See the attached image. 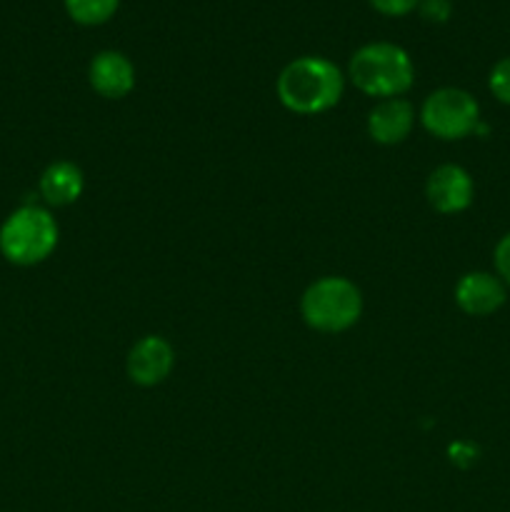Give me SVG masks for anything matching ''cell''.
I'll list each match as a JSON object with an SVG mask.
<instances>
[{
  "label": "cell",
  "mask_w": 510,
  "mask_h": 512,
  "mask_svg": "<svg viewBox=\"0 0 510 512\" xmlns=\"http://www.w3.org/2000/svg\"><path fill=\"white\" fill-rule=\"evenodd\" d=\"M343 95V73L338 65L325 58L293 60L283 68L278 78V98L288 110L298 115L325 113Z\"/></svg>",
  "instance_id": "obj_1"
},
{
  "label": "cell",
  "mask_w": 510,
  "mask_h": 512,
  "mask_svg": "<svg viewBox=\"0 0 510 512\" xmlns=\"http://www.w3.org/2000/svg\"><path fill=\"white\" fill-rule=\"evenodd\" d=\"M413 78V60L400 45L370 43L350 58V80L370 98H398Z\"/></svg>",
  "instance_id": "obj_2"
},
{
  "label": "cell",
  "mask_w": 510,
  "mask_h": 512,
  "mask_svg": "<svg viewBox=\"0 0 510 512\" xmlns=\"http://www.w3.org/2000/svg\"><path fill=\"white\" fill-rule=\"evenodd\" d=\"M58 245V225L53 215L38 205H23L5 218L0 228V253L13 265L43 263Z\"/></svg>",
  "instance_id": "obj_3"
},
{
  "label": "cell",
  "mask_w": 510,
  "mask_h": 512,
  "mask_svg": "<svg viewBox=\"0 0 510 512\" xmlns=\"http://www.w3.org/2000/svg\"><path fill=\"white\" fill-rule=\"evenodd\" d=\"M300 308L310 328L320 333H343L358 323L363 313V298L350 280L323 278L305 290Z\"/></svg>",
  "instance_id": "obj_4"
},
{
  "label": "cell",
  "mask_w": 510,
  "mask_h": 512,
  "mask_svg": "<svg viewBox=\"0 0 510 512\" xmlns=\"http://www.w3.org/2000/svg\"><path fill=\"white\" fill-rule=\"evenodd\" d=\"M420 120L435 138L460 140L475 133L480 123V108L473 95L465 90L440 88L425 98Z\"/></svg>",
  "instance_id": "obj_5"
},
{
  "label": "cell",
  "mask_w": 510,
  "mask_h": 512,
  "mask_svg": "<svg viewBox=\"0 0 510 512\" xmlns=\"http://www.w3.org/2000/svg\"><path fill=\"white\" fill-rule=\"evenodd\" d=\"M473 178L460 165H440L428 178V200L438 213H463L473 203Z\"/></svg>",
  "instance_id": "obj_6"
},
{
  "label": "cell",
  "mask_w": 510,
  "mask_h": 512,
  "mask_svg": "<svg viewBox=\"0 0 510 512\" xmlns=\"http://www.w3.org/2000/svg\"><path fill=\"white\" fill-rule=\"evenodd\" d=\"M173 360V348L163 338H158V335H145L130 350L128 375L133 383L150 388V385H158L168 378L170 370H173Z\"/></svg>",
  "instance_id": "obj_7"
},
{
  "label": "cell",
  "mask_w": 510,
  "mask_h": 512,
  "mask_svg": "<svg viewBox=\"0 0 510 512\" xmlns=\"http://www.w3.org/2000/svg\"><path fill=\"white\" fill-rule=\"evenodd\" d=\"M455 303L460 310L475 318L493 315L505 303L503 280L490 273H468L455 285Z\"/></svg>",
  "instance_id": "obj_8"
},
{
  "label": "cell",
  "mask_w": 510,
  "mask_h": 512,
  "mask_svg": "<svg viewBox=\"0 0 510 512\" xmlns=\"http://www.w3.org/2000/svg\"><path fill=\"white\" fill-rule=\"evenodd\" d=\"M90 85L98 95L110 100L125 98L135 85V68L118 50H103L90 63Z\"/></svg>",
  "instance_id": "obj_9"
},
{
  "label": "cell",
  "mask_w": 510,
  "mask_h": 512,
  "mask_svg": "<svg viewBox=\"0 0 510 512\" xmlns=\"http://www.w3.org/2000/svg\"><path fill=\"white\" fill-rule=\"evenodd\" d=\"M410 128H413V108L400 98L383 100L368 115V133L375 143H400V140L408 138Z\"/></svg>",
  "instance_id": "obj_10"
},
{
  "label": "cell",
  "mask_w": 510,
  "mask_h": 512,
  "mask_svg": "<svg viewBox=\"0 0 510 512\" xmlns=\"http://www.w3.org/2000/svg\"><path fill=\"white\" fill-rule=\"evenodd\" d=\"M40 193L50 205H70L80 198L83 193V173L78 165L60 160L45 168L43 178H40Z\"/></svg>",
  "instance_id": "obj_11"
},
{
  "label": "cell",
  "mask_w": 510,
  "mask_h": 512,
  "mask_svg": "<svg viewBox=\"0 0 510 512\" xmlns=\"http://www.w3.org/2000/svg\"><path fill=\"white\" fill-rule=\"evenodd\" d=\"M120 0H65V10L80 25H103L118 10Z\"/></svg>",
  "instance_id": "obj_12"
},
{
  "label": "cell",
  "mask_w": 510,
  "mask_h": 512,
  "mask_svg": "<svg viewBox=\"0 0 510 512\" xmlns=\"http://www.w3.org/2000/svg\"><path fill=\"white\" fill-rule=\"evenodd\" d=\"M488 85H490V93H493L500 103L510 105V55L493 65Z\"/></svg>",
  "instance_id": "obj_13"
},
{
  "label": "cell",
  "mask_w": 510,
  "mask_h": 512,
  "mask_svg": "<svg viewBox=\"0 0 510 512\" xmlns=\"http://www.w3.org/2000/svg\"><path fill=\"white\" fill-rule=\"evenodd\" d=\"M378 13L390 15V18H400V15L413 13L420 5V0H368Z\"/></svg>",
  "instance_id": "obj_14"
},
{
  "label": "cell",
  "mask_w": 510,
  "mask_h": 512,
  "mask_svg": "<svg viewBox=\"0 0 510 512\" xmlns=\"http://www.w3.org/2000/svg\"><path fill=\"white\" fill-rule=\"evenodd\" d=\"M418 8L423 13V18L430 20V23H445L450 18V13H453L450 0H420Z\"/></svg>",
  "instance_id": "obj_15"
},
{
  "label": "cell",
  "mask_w": 510,
  "mask_h": 512,
  "mask_svg": "<svg viewBox=\"0 0 510 512\" xmlns=\"http://www.w3.org/2000/svg\"><path fill=\"white\" fill-rule=\"evenodd\" d=\"M495 270L503 278L505 285H510V233L500 238V243L495 245Z\"/></svg>",
  "instance_id": "obj_16"
},
{
  "label": "cell",
  "mask_w": 510,
  "mask_h": 512,
  "mask_svg": "<svg viewBox=\"0 0 510 512\" xmlns=\"http://www.w3.org/2000/svg\"><path fill=\"white\" fill-rule=\"evenodd\" d=\"M450 455H453V463L463 465L465 468V465H470L478 460V448H473V445H468V443H458L450 448Z\"/></svg>",
  "instance_id": "obj_17"
}]
</instances>
